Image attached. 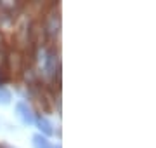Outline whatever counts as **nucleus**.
Segmentation results:
<instances>
[{"label": "nucleus", "instance_id": "nucleus-3", "mask_svg": "<svg viewBox=\"0 0 156 148\" xmlns=\"http://www.w3.org/2000/svg\"><path fill=\"white\" fill-rule=\"evenodd\" d=\"M59 28H61V19H59V16L57 14H49L47 23H45V31H47V35H49L50 39L57 37Z\"/></svg>", "mask_w": 156, "mask_h": 148}, {"label": "nucleus", "instance_id": "nucleus-8", "mask_svg": "<svg viewBox=\"0 0 156 148\" xmlns=\"http://www.w3.org/2000/svg\"><path fill=\"white\" fill-rule=\"evenodd\" d=\"M5 49V46H4V39H2V35H0V52Z\"/></svg>", "mask_w": 156, "mask_h": 148}, {"label": "nucleus", "instance_id": "nucleus-6", "mask_svg": "<svg viewBox=\"0 0 156 148\" xmlns=\"http://www.w3.org/2000/svg\"><path fill=\"white\" fill-rule=\"evenodd\" d=\"M7 61H9V66H11V70H14V72H17V70L21 68V56L17 54V52H12V54H9V57H7Z\"/></svg>", "mask_w": 156, "mask_h": 148}, {"label": "nucleus", "instance_id": "nucleus-2", "mask_svg": "<svg viewBox=\"0 0 156 148\" xmlns=\"http://www.w3.org/2000/svg\"><path fill=\"white\" fill-rule=\"evenodd\" d=\"M56 68H57V56L54 51H47L44 52V70L49 77L56 75Z\"/></svg>", "mask_w": 156, "mask_h": 148}, {"label": "nucleus", "instance_id": "nucleus-7", "mask_svg": "<svg viewBox=\"0 0 156 148\" xmlns=\"http://www.w3.org/2000/svg\"><path fill=\"white\" fill-rule=\"evenodd\" d=\"M12 99L11 92L7 91V89H4V87H0V105H9Z\"/></svg>", "mask_w": 156, "mask_h": 148}, {"label": "nucleus", "instance_id": "nucleus-4", "mask_svg": "<svg viewBox=\"0 0 156 148\" xmlns=\"http://www.w3.org/2000/svg\"><path fill=\"white\" fill-rule=\"evenodd\" d=\"M37 125H38V129L44 132L45 136H50V134H54L52 124H50V122L45 119V117H38V119H37Z\"/></svg>", "mask_w": 156, "mask_h": 148}, {"label": "nucleus", "instance_id": "nucleus-5", "mask_svg": "<svg viewBox=\"0 0 156 148\" xmlns=\"http://www.w3.org/2000/svg\"><path fill=\"white\" fill-rule=\"evenodd\" d=\"M33 148H52L50 141L44 134H35L33 136Z\"/></svg>", "mask_w": 156, "mask_h": 148}, {"label": "nucleus", "instance_id": "nucleus-1", "mask_svg": "<svg viewBox=\"0 0 156 148\" xmlns=\"http://www.w3.org/2000/svg\"><path fill=\"white\" fill-rule=\"evenodd\" d=\"M16 113H17L19 120H21L24 125H31V124L35 122L33 112H31V108H30V106H28L24 101H19V103L16 105Z\"/></svg>", "mask_w": 156, "mask_h": 148}]
</instances>
